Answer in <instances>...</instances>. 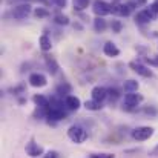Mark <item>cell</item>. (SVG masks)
<instances>
[{"instance_id": "30bf717a", "label": "cell", "mask_w": 158, "mask_h": 158, "mask_svg": "<svg viewBox=\"0 0 158 158\" xmlns=\"http://www.w3.org/2000/svg\"><path fill=\"white\" fill-rule=\"evenodd\" d=\"M91 95H92V100H95V102L102 103L106 97H107V89L103 88V86H95V88L92 89Z\"/></svg>"}, {"instance_id": "ffe728a7", "label": "cell", "mask_w": 158, "mask_h": 158, "mask_svg": "<svg viewBox=\"0 0 158 158\" xmlns=\"http://www.w3.org/2000/svg\"><path fill=\"white\" fill-rule=\"evenodd\" d=\"M85 107L89 109V110H100L102 109V103H98L95 100H89V102L85 103Z\"/></svg>"}, {"instance_id": "7c38bea8", "label": "cell", "mask_w": 158, "mask_h": 158, "mask_svg": "<svg viewBox=\"0 0 158 158\" xmlns=\"http://www.w3.org/2000/svg\"><path fill=\"white\" fill-rule=\"evenodd\" d=\"M64 106H66L69 110H77V109L81 106V102H80L78 97L69 95V97H66V100H64Z\"/></svg>"}, {"instance_id": "9c48e42d", "label": "cell", "mask_w": 158, "mask_h": 158, "mask_svg": "<svg viewBox=\"0 0 158 158\" xmlns=\"http://www.w3.org/2000/svg\"><path fill=\"white\" fill-rule=\"evenodd\" d=\"M131 9H132V6L129 3H121V5H114L112 6V12L117 14V15H121V17H127L131 14Z\"/></svg>"}, {"instance_id": "7402d4cb", "label": "cell", "mask_w": 158, "mask_h": 158, "mask_svg": "<svg viewBox=\"0 0 158 158\" xmlns=\"http://www.w3.org/2000/svg\"><path fill=\"white\" fill-rule=\"evenodd\" d=\"M88 3H89V0H74V6H75V9H78V11L85 9V8L88 6Z\"/></svg>"}, {"instance_id": "9a60e30c", "label": "cell", "mask_w": 158, "mask_h": 158, "mask_svg": "<svg viewBox=\"0 0 158 158\" xmlns=\"http://www.w3.org/2000/svg\"><path fill=\"white\" fill-rule=\"evenodd\" d=\"M135 20L138 22V23H149V22H152L154 19L151 17V14L148 12V9H143V11H140V12H137V15H135Z\"/></svg>"}, {"instance_id": "6da1fadb", "label": "cell", "mask_w": 158, "mask_h": 158, "mask_svg": "<svg viewBox=\"0 0 158 158\" xmlns=\"http://www.w3.org/2000/svg\"><path fill=\"white\" fill-rule=\"evenodd\" d=\"M68 137H69L74 143L80 144V143H83V141L88 138V132H86L81 126H71L69 131H68Z\"/></svg>"}, {"instance_id": "277c9868", "label": "cell", "mask_w": 158, "mask_h": 158, "mask_svg": "<svg viewBox=\"0 0 158 158\" xmlns=\"http://www.w3.org/2000/svg\"><path fill=\"white\" fill-rule=\"evenodd\" d=\"M29 14H31V5H28V3L17 5V6L12 9V17H14L15 20H23V19H26Z\"/></svg>"}, {"instance_id": "f546056e", "label": "cell", "mask_w": 158, "mask_h": 158, "mask_svg": "<svg viewBox=\"0 0 158 158\" xmlns=\"http://www.w3.org/2000/svg\"><path fill=\"white\" fill-rule=\"evenodd\" d=\"M148 61H149L151 64H155V66H158V55L155 57V58H151V60L148 58Z\"/></svg>"}, {"instance_id": "484cf974", "label": "cell", "mask_w": 158, "mask_h": 158, "mask_svg": "<svg viewBox=\"0 0 158 158\" xmlns=\"http://www.w3.org/2000/svg\"><path fill=\"white\" fill-rule=\"evenodd\" d=\"M51 5H55V6H58V8H64L66 6V3H68V0H48Z\"/></svg>"}, {"instance_id": "ac0fdd59", "label": "cell", "mask_w": 158, "mask_h": 158, "mask_svg": "<svg viewBox=\"0 0 158 158\" xmlns=\"http://www.w3.org/2000/svg\"><path fill=\"white\" fill-rule=\"evenodd\" d=\"M137 89H138V81H135V80L124 81V91L126 92H137Z\"/></svg>"}, {"instance_id": "e0dca14e", "label": "cell", "mask_w": 158, "mask_h": 158, "mask_svg": "<svg viewBox=\"0 0 158 158\" xmlns=\"http://www.w3.org/2000/svg\"><path fill=\"white\" fill-rule=\"evenodd\" d=\"M40 48H42V51H49L51 48H52V43H51V39L46 35V34H43L42 37H40Z\"/></svg>"}, {"instance_id": "83f0119b", "label": "cell", "mask_w": 158, "mask_h": 158, "mask_svg": "<svg viewBox=\"0 0 158 158\" xmlns=\"http://www.w3.org/2000/svg\"><path fill=\"white\" fill-rule=\"evenodd\" d=\"M131 6H138V5H143V3H146V0H131V2H127Z\"/></svg>"}, {"instance_id": "cb8c5ba5", "label": "cell", "mask_w": 158, "mask_h": 158, "mask_svg": "<svg viewBox=\"0 0 158 158\" xmlns=\"http://www.w3.org/2000/svg\"><path fill=\"white\" fill-rule=\"evenodd\" d=\"M107 97H109L110 103L115 102V100L118 98V91H117V89H109V91H107Z\"/></svg>"}, {"instance_id": "2e32d148", "label": "cell", "mask_w": 158, "mask_h": 158, "mask_svg": "<svg viewBox=\"0 0 158 158\" xmlns=\"http://www.w3.org/2000/svg\"><path fill=\"white\" fill-rule=\"evenodd\" d=\"M106 28H107V23H106V20L103 17H97V19L94 20V29H95L97 32H103Z\"/></svg>"}, {"instance_id": "f1b7e54d", "label": "cell", "mask_w": 158, "mask_h": 158, "mask_svg": "<svg viewBox=\"0 0 158 158\" xmlns=\"http://www.w3.org/2000/svg\"><path fill=\"white\" fill-rule=\"evenodd\" d=\"M43 158H58V154L52 151V152H48V154H46V155H45Z\"/></svg>"}, {"instance_id": "8992f818", "label": "cell", "mask_w": 158, "mask_h": 158, "mask_svg": "<svg viewBox=\"0 0 158 158\" xmlns=\"http://www.w3.org/2000/svg\"><path fill=\"white\" fill-rule=\"evenodd\" d=\"M141 102H143V95H140V94L127 92L124 95V106H127V107H135V106L140 105Z\"/></svg>"}, {"instance_id": "7a4b0ae2", "label": "cell", "mask_w": 158, "mask_h": 158, "mask_svg": "<svg viewBox=\"0 0 158 158\" xmlns=\"http://www.w3.org/2000/svg\"><path fill=\"white\" fill-rule=\"evenodd\" d=\"M152 135H154V129L149 127V126H140V127H137V129L132 131V137L137 141H146Z\"/></svg>"}, {"instance_id": "5bb4252c", "label": "cell", "mask_w": 158, "mask_h": 158, "mask_svg": "<svg viewBox=\"0 0 158 158\" xmlns=\"http://www.w3.org/2000/svg\"><path fill=\"white\" fill-rule=\"evenodd\" d=\"M103 52H105V55H107V57H117V55L120 54V49H118L112 42H107L105 46H103Z\"/></svg>"}, {"instance_id": "ba28073f", "label": "cell", "mask_w": 158, "mask_h": 158, "mask_svg": "<svg viewBox=\"0 0 158 158\" xmlns=\"http://www.w3.org/2000/svg\"><path fill=\"white\" fill-rule=\"evenodd\" d=\"M46 83H48V80H46V77L43 74L35 72V74L29 75V85L32 88H43V86H46Z\"/></svg>"}, {"instance_id": "52a82bcc", "label": "cell", "mask_w": 158, "mask_h": 158, "mask_svg": "<svg viewBox=\"0 0 158 158\" xmlns=\"http://www.w3.org/2000/svg\"><path fill=\"white\" fill-rule=\"evenodd\" d=\"M129 66L132 68V71H134V72H137L138 75H141V77H144V78L152 77V71H151V69H148V68H146L144 64H141V63L131 61V63H129Z\"/></svg>"}, {"instance_id": "4dcf8cb0", "label": "cell", "mask_w": 158, "mask_h": 158, "mask_svg": "<svg viewBox=\"0 0 158 158\" xmlns=\"http://www.w3.org/2000/svg\"><path fill=\"white\" fill-rule=\"evenodd\" d=\"M151 155H152V157H157V155H158V144L154 148V149H152V151H151Z\"/></svg>"}, {"instance_id": "5b68a950", "label": "cell", "mask_w": 158, "mask_h": 158, "mask_svg": "<svg viewBox=\"0 0 158 158\" xmlns=\"http://www.w3.org/2000/svg\"><path fill=\"white\" fill-rule=\"evenodd\" d=\"M43 148L42 146H39L35 141H34V138H31L29 140V143L26 144V154L29 155V157L35 158V157H40V155H43Z\"/></svg>"}, {"instance_id": "1f68e13d", "label": "cell", "mask_w": 158, "mask_h": 158, "mask_svg": "<svg viewBox=\"0 0 158 158\" xmlns=\"http://www.w3.org/2000/svg\"><path fill=\"white\" fill-rule=\"evenodd\" d=\"M157 3H158V0H157Z\"/></svg>"}, {"instance_id": "603a6c76", "label": "cell", "mask_w": 158, "mask_h": 158, "mask_svg": "<svg viewBox=\"0 0 158 158\" xmlns=\"http://www.w3.org/2000/svg\"><path fill=\"white\" fill-rule=\"evenodd\" d=\"M34 14H35L37 19H45V17L49 15V12H48L46 9H43V8H37V9L34 11Z\"/></svg>"}, {"instance_id": "4fadbf2b", "label": "cell", "mask_w": 158, "mask_h": 158, "mask_svg": "<svg viewBox=\"0 0 158 158\" xmlns=\"http://www.w3.org/2000/svg\"><path fill=\"white\" fill-rule=\"evenodd\" d=\"M32 100H34V103L37 106H40L42 110H45V112L48 114V110H49V107H51V103H49V100H48L46 97H43V95H35Z\"/></svg>"}, {"instance_id": "3957f363", "label": "cell", "mask_w": 158, "mask_h": 158, "mask_svg": "<svg viewBox=\"0 0 158 158\" xmlns=\"http://www.w3.org/2000/svg\"><path fill=\"white\" fill-rule=\"evenodd\" d=\"M92 11L97 14V17H105L112 12V5L106 3L105 0H95L92 3Z\"/></svg>"}, {"instance_id": "44dd1931", "label": "cell", "mask_w": 158, "mask_h": 158, "mask_svg": "<svg viewBox=\"0 0 158 158\" xmlns=\"http://www.w3.org/2000/svg\"><path fill=\"white\" fill-rule=\"evenodd\" d=\"M54 22L57 23V25H68L69 23V19L66 17V15H63V14H57L55 17H54Z\"/></svg>"}, {"instance_id": "4316f807", "label": "cell", "mask_w": 158, "mask_h": 158, "mask_svg": "<svg viewBox=\"0 0 158 158\" xmlns=\"http://www.w3.org/2000/svg\"><path fill=\"white\" fill-rule=\"evenodd\" d=\"M89 158H114L112 154H91Z\"/></svg>"}, {"instance_id": "d4e9b609", "label": "cell", "mask_w": 158, "mask_h": 158, "mask_svg": "<svg viewBox=\"0 0 158 158\" xmlns=\"http://www.w3.org/2000/svg\"><path fill=\"white\" fill-rule=\"evenodd\" d=\"M110 28H112V31H114V32H120V31H121V28H123V25H121L118 20H114V22H112V25H110Z\"/></svg>"}, {"instance_id": "d6986e66", "label": "cell", "mask_w": 158, "mask_h": 158, "mask_svg": "<svg viewBox=\"0 0 158 158\" xmlns=\"http://www.w3.org/2000/svg\"><path fill=\"white\" fill-rule=\"evenodd\" d=\"M46 66H48V71L51 72V74H57V71H58V64H57V61L51 58V57H46Z\"/></svg>"}, {"instance_id": "8fae6325", "label": "cell", "mask_w": 158, "mask_h": 158, "mask_svg": "<svg viewBox=\"0 0 158 158\" xmlns=\"http://www.w3.org/2000/svg\"><path fill=\"white\" fill-rule=\"evenodd\" d=\"M46 115H48V118H51L54 121H60V120L66 118V112L63 110V107H51Z\"/></svg>"}]
</instances>
